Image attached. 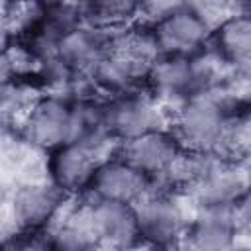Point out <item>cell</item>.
Masks as SVG:
<instances>
[{
	"label": "cell",
	"mask_w": 251,
	"mask_h": 251,
	"mask_svg": "<svg viewBox=\"0 0 251 251\" xmlns=\"http://www.w3.org/2000/svg\"><path fill=\"white\" fill-rule=\"evenodd\" d=\"M151 188L153 182L147 175H143L124 159L114 157L100 161L88 186V194L94 200H110L135 206L151 192Z\"/></svg>",
	"instance_id": "52a82bcc"
},
{
	"label": "cell",
	"mask_w": 251,
	"mask_h": 251,
	"mask_svg": "<svg viewBox=\"0 0 251 251\" xmlns=\"http://www.w3.org/2000/svg\"><path fill=\"white\" fill-rule=\"evenodd\" d=\"M233 218L241 227H251V182L249 186L245 188V192L239 196V200L233 204Z\"/></svg>",
	"instance_id": "9a60e30c"
},
{
	"label": "cell",
	"mask_w": 251,
	"mask_h": 251,
	"mask_svg": "<svg viewBox=\"0 0 251 251\" xmlns=\"http://www.w3.org/2000/svg\"><path fill=\"white\" fill-rule=\"evenodd\" d=\"M137 227L141 241L159 251H169L182 241L186 233V220L180 206L165 192H149L135 204Z\"/></svg>",
	"instance_id": "277c9868"
},
{
	"label": "cell",
	"mask_w": 251,
	"mask_h": 251,
	"mask_svg": "<svg viewBox=\"0 0 251 251\" xmlns=\"http://www.w3.org/2000/svg\"><path fill=\"white\" fill-rule=\"evenodd\" d=\"M237 229L231 208H200L182 239L190 251H233Z\"/></svg>",
	"instance_id": "4fadbf2b"
},
{
	"label": "cell",
	"mask_w": 251,
	"mask_h": 251,
	"mask_svg": "<svg viewBox=\"0 0 251 251\" xmlns=\"http://www.w3.org/2000/svg\"><path fill=\"white\" fill-rule=\"evenodd\" d=\"M88 208L100 245H108L116 251H127L141 241L133 204L92 198Z\"/></svg>",
	"instance_id": "9c48e42d"
},
{
	"label": "cell",
	"mask_w": 251,
	"mask_h": 251,
	"mask_svg": "<svg viewBox=\"0 0 251 251\" xmlns=\"http://www.w3.org/2000/svg\"><path fill=\"white\" fill-rule=\"evenodd\" d=\"M212 80V67L196 61L194 57L159 55L147 75V82L157 96L176 98L180 102L210 92Z\"/></svg>",
	"instance_id": "3957f363"
},
{
	"label": "cell",
	"mask_w": 251,
	"mask_h": 251,
	"mask_svg": "<svg viewBox=\"0 0 251 251\" xmlns=\"http://www.w3.org/2000/svg\"><path fill=\"white\" fill-rule=\"evenodd\" d=\"M182 147L173 135V131L161 129L120 143L118 157L135 167L137 171H141L143 175H147L151 182H155L169 169V165L176 159Z\"/></svg>",
	"instance_id": "30bf717a"
},
{
	"label": "cell",
	"mask_w": 251,
	"mask_h": 251,
	"mask_svg": "<svg viewBox=\"0 0 251 251\" xmlns=\"http://www.w3.org/2000/svg\"><path fill=\"white\" fill-rule=\"evenodd\" d=\"M149 29L159 55L167 57H194L214 31L196 4H180Z\"/></svg>",
	"instance_id": "7a4b0ae2"
},
{
	"label": "cell",
	"mask_w": 251,
	"mask_h": 251,
	"mask_svg": "<svg viewBox=\"0 0 251 251\" xmlns=\"http://www.w3.org/2000/svg\"><path fill=\"white\" fill-rule=\"evenodd\" d=\"M65 192L51 182H27L12 196V218L20 231H41L63 208Z\"/></svg>",
	"instance_id": "ba28073f"
},
{
	"label": "cell",
	"mask_w": 251,
	"mask_h": 251,
	"mask_svg": "<svg viewBox=\"0 0 251 251\" xmlns=\"http://www.w3.org/2000/svg\"><path fill=\"white\" fill-rule=\"evenodd\" d=\"M227 124L229 118L222 102L206 92L180 102L173 116L171 131L182 149L218 155L227 131Z\"/></svg>",
	"instance_id": "6da1fadb"
},
{
	"label": "cell",
	"mask_w": 251,
	"mask_h": 251,
	"mask_svg": "<svg viewBox=\"0 0 251 251\" xmlns=\"http://www.w3.org/2000/svg\"><path fill=\"white\" fill-rule=\"evenodd\" d=\"M2 251H14V249H12V247H10V245L4 241V247H2Z\"/></svg>",
	"instance_id": "2e32d148"
},
{
	"label": "cell",
	"mask_w": 251,
	"mask_h": 251,
	"mask_svg": "<svg viewBox=\"0 0 251 251\" xmlns=\"http://www.w3.org/2000/svg\"><path fill=\"white\" fill-rule=\"evenodd\" d=\"M25 139L45 151L71 143L73 135V104L57 96H45L33 102L24 122Z\"/></svg>",
	"instance_id": "8992f818"
},
{
	"label": "cell",
	"mask_w": 251,
	"mask_h": 251,
	"mask_svg": "<svg viewBox=\"0 0 251 251\" xmlns=\"http://www.w3.org/2000/svg\"><path fill=\"white\" fill-rule=\"evenodd\" d=\"M100 165L98 155L76 143H65L49 153L47 175L49 182L65 194L88 192L96 167Z\"/></svg>",
	"instance_id": "8fae6325"
},
{
	"label": "cell",
	"mask_w": 251,
	"mask_h": 251,
	"mask_svg": "<svg viewBox=\"0 0 251 251\" xmlns=\"http://www.w3.org/2000/svg\"><path fill=\"white\" fill-rule=\"evenodd\" d=\"M212 39L220 61L233 67L251 65V14L243 8L241 12L229 14L212 31Z\"/></svg>",
	"instance_id": "5bb4252c"
},
{
	"label": "cell",
	"mask_w": 251,
	"mask_h": 251,
	"mask_svg": "<svg viewBox=\"0 0 251 251\" xmlns=\"http://www.w3.org/2000/svg\"><path fill=\"white\" fill-rule=\"evenodd\" d=\"M106 126L110 135L120 143L135 137L167 129V118L153 96L147 94H124L116 96L110 104H104Z\"/></svg>",
	"instance_id": "5b68a950"
},
{
	"label": "cell",
	"mask_w": 251,
	"mask_h": 251,
	"mask_svg": "<svg viewBox=\"0 0 251 251\" xmlns=\"http://www.w3.org/2000/svg\"><path fill=\"white\" fill-rule=\"evenodd\" d=\"M239 251H247V249H239Z\"/></svg>",
	"instance_id": "e0dca14e"
},
{
	"label": "cell",
	"mask_w": 251,
	"mask_h": 251,
	"mask_svg": "<svg viewBox=\"0 0 251 251\" xmlns=\"http://www.w3.org/2000/svg\"><path fill=\"white\" fill-rule=\"evenodd\" d=\"M247 186L249 182L235 163L216 155L206 175L192 188V194L200 208H233Z\"/></svg>",
	"instance_id": "7c38bea8"
}]
</instances>
